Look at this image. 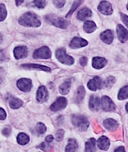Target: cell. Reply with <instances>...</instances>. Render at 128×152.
I'll use <instances>...</instances> for the list:
<instances>
[{
  "label": "cell",
  "mask_w": 128,
  "mask_h": 152,
  "mask_svg": "<svg viewBox=\"0 0 128 152\" xmlns=\"http://www.w3.org/2000/svg\"><path fill=\"white\" fill-rule=\"evenodd\" d=\"M18 22L21 25L27 27H38L41 24L37 15L32 12H28L23 14L19 18Z\"/></svg>",
  "instance_id": "obj_1"
},
{
  "label": "cell",
  "mask_w": 128,
  "mask_h": 152,
  "mask_svg": "<svg viewBox=\"0 0 128 152\" xmlns=\"http://www.w3.org/2000/svg\"><path fill=\"white\" fill-rule=\"evenodd\" d=\"M44 18L47 23L61 29L67 28L69 24V22L67 20L53 14H48Z\"/></svg>",
  "instance_id": "obj_2"
},
{
  "label": "cell",
  "mask_w": 128,
  "mask_h": 152,
  "mask_svg": "<svg viewBox=\"0 0 128 152\" xmlns=\"http://www.w3.org/2000/svg\"><path fill=\"white\" fill-rule=\"evenodd\" d=\"M73 125L81 132L86 131L90 125L89 121L85 116L79 114H73L71 118Z\"/></svg>",
  "instance_id": "obj_3"
},
{
  "label": "cell",
  "mask_w": 128,
  "mask_h": 152,
  "mask_svg": "<svg viewBox=\"0 0 128 152\" xmlns=\"http://www.w3.org/2000/svg\"><path fill=\"white\" fill-rule=\"evenodd\" d=\"M55 57L58 61L64 64L70 65L74 63L73 58L67 54L66 49L64 48H59L56 50Z\"/></svg>",
  "instance_id": "obj_4"
},
{
  "label": "cell",
  "mask_w": 128,
  "mask_h": 152,
  "mask_svg": "<svg viewBox=\"0 0 128 152\" xmlns=\"http://www.w3.org/2000/svg\"><path fill=\"white\" fill-rule=\"evenodd\" d=\"M51 55L49 48L47 46H43L35 50L33 57L34 59H47L51 58Z\"/></svg>",
  "instance_id": "obj_5"
},
{
  "label": "cell",
  "mask_w": 128,
  "mask_h": 152,
  "mask_svg": "<svg viewBox=\"0 0 128 152\" xmlns=\"http://www.w3.org/2000/svg\"><path fill=\"white\" fill-rule=\"evenodd\" d=\"M100 106L102 109L106 112L113 111L116 108V106L112 99L106 95L103 96L100 99Z\"/></svg>",
  "instance_id": "obj_6"
},
{
  "label": "cell",
  "mask_w": 128,
  "mask_h": 152,
  "mask_svg": "<svg viewBox=\"0 0 128 152\" xmlns=\"http://www.w3.org/2000/svg\"><path fill=\"white\" fill-rule=\"evenodd\" d=\"M68 103L67 99L63 96H59L50 105V110L52 111L56 112L64 109Z\"/></svg>",
  "instance_id": "obj_7"
},
{
  "label": "cell",
  "mask_w": 128,
  "mask_h": 152,
  "mask_svg": "<svg viewBox=\"0 0 128 152\" xmlns=\"http://www.w3.org/2000/svg\"><path fill=\"white\" fill-rule=\"evenodd\" d=\"M97 9L101 13L105 15H110L113 12L111 4L107 1H101L98 4Z\"/></svg>",
  "instance_id": "obj_8"
},
{
  "label": "cell",
  "mask_w": 128,
  "mask_h": 152,
  "mask_svg": "<svg viewBox=\"0 0 128 152\" xmlns=\"http://www.w3.org/2000/svg\"><path fill=\"white\" fill-rule=\"evenodd\" d=\"M87 86L89 90L95 91L103 88V81L99 77L96 76L88 81Z\"/></svg>",
  "instance_id": "obj_9"
},
{
  "label": "cell",
  "mask_w": 128,
  "mask_h": 152,
  "mask_svg": "<svg viewBox=\"0 0 128 152\" xmlns=\"http://www.w3.org/2000/svg\"><path fill=\"white\" fill-rule=\"evenodd\" d=\"M16 85L21 91L24 92H27L31 89L32 86V81L30 79L21 78L17 80Z\"/></svg>",
  "instance_id": "obj_10"
},
{
  "label": "cell",
  "mask_w": 128,
  "mask_h": 152,
  "mask_svg": "<svg viewBox=\"0 0 128 152\" xmlns=\"http://www.w3.org/2000/svg\"><path fill=\"white\" fill-rule=\"evenodd\" d=\"M49 92L44 86H40L38 88L36 93V99L40 103H43L46 102L49 98Z\"/></svg>",
  "instance_id": "obj_11"
},
{
  "label": "cell",
  "mask_w": 128,
  "mask_h": 152,
  "mask_svg": "<svg viewBox=\"0 0 128 152\" xmlns=\"http://www.w3.org/2000/svg\"><path fill=\"white\" fill-rule=\"evenodd\" d=\"M88 106L92 112L98 111L100 107V99L98 96L93 95H91L89 98Z\"/></svg>",
  "instance_id": "obj_12"
},
{
  "label": "cell",
  "mask_w": 128,
  "mask_h": 152,
  "mask_svg": "<svg viewBox=\"0 0 128 152\" xmlns=\"http://www.w3.org/2000/svg\"><path fill=\"white\" fill-rule=\"evenodd\" d=\"M88 42L85 39L79 37H74L70 41L69 47L73 49H76L86 46Z\"/></svg>",
  "instance_id": "obj_13"
},
{
  "label": "cell",
  "mask_w": 128,
  "mask_h": 152,
  "mask_svg": "<svg viewBox=\"0 0 128 152\" xmlns=\"http://www.w3.org/2000/svg\"><path fill=\"white\" fill-rule=\"evenodd\" d=\"M117 37L119 41L122 43L127 42L128 38V31L123 25L118 24L116 27Z\"/></svg>",
  "instance_id": "obj_14"
},
{
  "label": "cell",
  "mask_w": 128,
  "mask_h": 152,
  "mask_svg": "<svg viewBox=\"0 0 128 152\" xmlns=\"http://www.w3.org/2000/svg\"><path fill=\"white\" fill-rule=\"evenodd\" d=\"M13 52L14 56L17 59L25 58L28 55L27 48L24 46L16 47L14 49Z\"/></svg>",
  "instance_id": "obj_15"
},
{
  "label": "cell",
  "mask_w": 128,
  "mask_h": 152,
  "mask_svg": "<svg viewBox=\"0 0 128 152\" xmlns=\"http://www.w3.org/2000/svg\"><path fill=\"white\" fill-rule=\"evenodd\" d=\"M100 37L101 39L104 43L107 44H110L112 43L114 39L113 32L110 29H107L100 34Z\"/></svg>",
  "instance_id": "obj_16"
},
{
  "label": "cell",
  "mask_w": 128,
  "mask_h": 152,
  "mask_svg": "<svg viewBox=\"0 0 128 152\" xmlns=\"http://www.w3.org/2000/svg\"><path fill=\"white\" fill-rule=\"evenodd\" d=\"M107 63V60L102 57H95L92 59V66L96 69H100L104 68Z\"/></svg>",
  "instance_id": "obj_17"
},
{
  "label": "cell",
  "mask_w": 128,
  "mask_h": 152,
  "mask_svg": "<svg viewBox=\"0 0 128 152\" xmlns=\"http://www.w3.org/2000/svg\"><path fill=\"white\" fill-rule=\"evenodd\" d=\"M97 144L100 149L107 151L109 149L110 145V140L107 137L102 135L97 140Z\"/></svg>",
  "instance_id": "obj_18"
},
{
  "label": "cell",
  "mask_w": 128,
  "mask_h": 152,
  "mask_svg": "<svg viewBox=\"0 0 128 152\" xmlns=\"http://www.w3.org/2000/svg\"><path fill=\"white\" fill-rule=\"evenodd\" d=\"M103 125L107 129L110 131H113L118 128L119 124L115 119L110 118L104 121Z\"/></svg>",
  "instance_id": "obj_19"
},
{
  "label": "cell",
  "mask_w": 128,
  "mask_h": 152,
  "mask_svg": "<svg viewBox=\"0 0 128 152\" xmlns=\"http://www.w3.org/2000/svg\"><path fill=\"white\" fill-rule=\"evenodd\" d=\"M86 94V91L84 87L81 85L77 88L75 95L74 101L77 104L82 102L84 99Z\"/></svg>",
  "instance_id": "obj_20"
},
{
  "label": "cell",
  "mask_w": 128,
  "mask_h": 152,
  "mask_svg": "<svg viewBox=\"0 0 128 152\" xmlns=\"http://www.w3.org/2000/svg\"><path fill=\"white\" fill-rule=\"evenodd\" d=\"M92 15V12L90 9L84 7L80 10L78 12L77 17L81 21H84Z\"/></svg>",
  "instance_id": "obj_21"
},
{
  "label": "cell",
  "mask_w": 128,
  "mask_h": 152,
  "mask_svg": "<svg viewBox=\"0 0 128 152\" xmlns=\"http://www.w3.org/2000/svg\"><path fill=\"white\" fill-rule=\"evenodd\" d=\"M21 66L23 68L27 69H38L48 72L51 70L50 68L47 66L35 64H24Z\"/></svg>",
  "instance_id": "obj_22"
},
{
  "label": "cell",
  "mask_w": 128,
  "mask_h": 152,
  "mask_svg": "<svg viewBox=\"0 0 128 152\" xmlns=\"http://www.w3.org/2000/svg\"><path fill=\"white\" fill-rule=\"evenodd\" d=\"M96 139L93 137L89 139L85 143V151L95 152L96 150Z\"/></svg>",
  "instance_id": "obj_23"
},
{
  "label": "cell",
  "mask_w": 128,
  "mask_h": 152,
  "mask_svg": "<svg viewBox=\"0 0 128 152\" xmlns=\"http://www.w3.org/2000/svg\"><path fill=\"white\" fill-rule=\"evenodd\" d=\"M71 82L68 80L62 83L59 87L60 93L63 95L67 94L69 92L71 86Z\"/></svg>",
  "instance_id": "obj_24"
},
{
  "label": "cell",
  "mask_w": 128,
  "mask_h": 152,
  "mask_svg": "<svg viewBox=\"0 0 128 152\" xmlns=\"http://www.w3.org/2000/svg\"><path fill=\"white\" fill-rule=\"evenodd\" d=\"M83 28L86 32L90 33L93 32L96 29L97 26L94 21L88 20L84 23Z\"/></svg>",
  "instance_id": "obj_25"
},
{
  "label": "cell",
  "mask_w": 128,
  "mask_h": 152,
  "mask_svg": "<svg viewBox=\"0 0 128 152\" xmlns=\"http://www.w3.org/2000/svg\"><path fill=\"white\" fill-rule=\"evenodd\" d=\"M68 143L65 148V151L74 152L78 148V144L76 140L73 138H69L68 140Z\"/></svg>",
  "instance_id": "obj_26"
},
{
  "label": "cell",
  "mask_w": 128,
  "mask_h": 152,
  "mask_svg": "<svg viewBox=\"0 0 128 152\" xmlns=\"http://www.w3.org/2000/svg\"><path fill=\"white\" fill-rule=\"evenodd\" d=\"M23 102L21 99L17 97H12L10 99V107L13 109H17L21 107L23 105Z\"/></svg>",
  "instance_id": "obj_27"
},
{
  "label": "cell",
  "mask_w": 128,
  "mask_h": 152,
  "mask_svg": "<svg viewBox=\"0 0 128 152\" xmlns=\"http://www.w3.org/2000/svg\"><path fill=\"white\" fill-rule=\"evenodd\" d=\"M84 1L74 0L69 11L66 15L65 18H68L70 17L77 8L84 2Z\"/></svg>",
  "instance_id": "obj_28"
},
{
  "label": "cell",
  "mask_w": 128,
  "mask_h": 152,
  "mask_svg": "<svg viewBox=\"0 0 128 152\" xmlns=\"http://www.w3.org/2000/svg\"><path fill=\"white\" fill-rule=\"evenodd\" d=\"M18 143L21 145H25L27 144L30 141L29 137L24 133H20L17 137Z\"/></svg>",
  "instance_id": "obj_29"
},
{
  "label": "cell",
  "mask_w": 128,
  "mask_h": 152,
  "mask_svg": "<svg viewBox=\"0 0 128 152\" xmlns=\"http://www.w3.org/2000/svg\"><path fill=\"white\" fill-rule=\"evenodd\" d=\"M116 82L115 77L112 75L108 77L103 82V88H111Z\"/></svg>",
  "instance_id": "obj_30"
},
{
  "label": "cell",
  "mask_w": 128,
  "mask_h": 152,
  "mask_svg": "<svg viewBox=\"0 0 128 152\" xmlns=\"http://www.w3.org/2000/svg\"><path fill=\"white\" fill-rule=\"evenodd\" d=\"M128 86L126 85L122 87L119 91L118 94L117 98L120 100L126 99L128 97Z\"/></svg>",
  "instance_id": "obj_31"
},
{
  "label": "cell",
  "mask_w": 128,
  "mask_h": 152,
  "mask_svg": "<svg viewBox=\"0 0 128 152\" xmlns=\"http://www.w3.org/2000/svg\"><path fill=\"white\" fill-rule=\"evenodd\" d=\"M36 129L37 132L39 134H44L47 130L45 125L41 122H38L37 124Z\"/></svg>",
  "instance_id": "obj_32"
},
{
  "label": "cell",
  "mask_w": 128,
  "mask_h": 152,
  "mask_svg": "<svg viewBox=\"0 0 128 152\" xmlns=\"http://www.w3.org/2000/svg\"><path fill=\"white\" fill-rule=\"evenodd\" d=\"M7 12L5 5L0 4V21H3L6 18Z\"/></svg>",
  "instance_id": "obj_33"
},
{
  "label": "cell",
  "mask_w": 128,
  "mask_h": 152,
  "mask_svg": "<svg viewBox=\"0 0 128 152\" xmlns=\"http://www.w3.org/2000/svg\"><path fill=\"white\" fill-rule=\"evenodd\" d=\"M64 130L62 129L58 130L55 134V140L59 142L62 140L64 137Z\"/></svg>",
  "instance_id": "obj_34"
},
{
  "label": "cell",
  "mask_w": 128,
  "mask_h": 152,
  "mask_svg": "<svg viewBox=\"0 0 128 152\" xmlns=\"http://www.w3.org/2000/svg\"><path fill=\"white\" fill-rule=\"evenodd\" d=\"M34 5L39 9H43L46 4V0H34L33 1Z\"/></svg>",
  "instance_id": "obj_35"
},
{
  "label": "cell",
  "mask_w": 128,
  "mask_h": 152,
  "mask_svg": "<svg viewBox=\"0 0 128 152\" xmlns=\"http://www.w3.org/2000/svg\"><path fill=\"white\" fill-rule=\"evenodd\" d=\"M51 147L50 145L47 142H43L37 146V148L44 151H49Z\"/></svg>",
  "instance_id": "obj_36"
},
{
  "label": "cell",
  "mask_w": 128,
  "mask_h": 152,
  "mask_svg": "<svg viewBox=\"0 0 128 152\" xmlns=\"http://www.w3.org/2000/svg\"><path fill=\"white\" fill-rule=\"evenodd\" d=\"M65 2V0H52L53 4L58 8L62 7L64 6Z\"/></svg>",
  "instance_id": "obj_37"
},
{
  "label": "cell",
  "mask_w": 128,
  "mask_h": 152,
  "mask_svg": "<svg viewBox=\"0 0 128 152\" xmlns=\"http://www.w3.org/2000/svg\"><path fill=\"white\" fill-rule=\"evenodd\" d=\"M120 15L121 19L124 25L128 27V16L121 12H120Z\"/></svg>",
  "instance_id": "obj_38"
},
{
  "label": "cell",
  "mask_w": 128,
  "mask_h": 152,
  "mask_svg": "<svg viewBox=\"0 0 128 152\" xmlns=\"http://www.w3.org/2000/svg\"><path fill=\"white\" fill-rule=\"evenodd\" d=\"M6 75V72L4 69L0 67V83H2L4 80Z\"/></svg>",
  "instance_id": "obj_39"
},
{
  "label": "cell",
  "mask_w": 128,
  "mask_h": 152,
  "mask_svg": "<svg viewBox=\"0 0 128 152\" xmlns=\"http://www.w3.org/2000/svg\"><path fill=\"white\" fill-rule=\"evenodd\" d=\"M87 58L85 56L81 57L79 59L80 64L82 66H85L87 64Z\"/></svg>",
  "instance_id": "obj_40"
},
{
  "label": "cell",
  "mask_w": 128,
  "mask_h": 152,
  "mask_svg": "<svg viewBox=\"0 0 128 152\" xmlns=\"http://www.w3.org/2000/svg\"><path fill=\"white\" fill-rule=\"evenodd\" d=\"M7 115L5 110L0 107V120H4L6 117Z\"/></svg>",
  "instance_id": "obj_41"
},
{
  "label": "cell",
  "mask_w": 128,
  "mask_h": 152,
  "mask_svg": "<svg viewBox=\"0 0 128 152\" xmlns=\"http://www.w3.org/2000/svg\"><path fill=\"white\" fill-rule=\"evenodd\" d=\"M11 128L9 127H6L3 130L2 134L4 135L8 136L9 135L11 132Z\"/></svg>",
  "instance_id": "obj_42"
},
{
  "label": "cell",
  "mask_w": 128,
  "mask_h": 152,
  "mask_svg": "<svg viewBox=\"0 0 128 152\" xmlns=\"http://www.w3.org/2000/svg\"><path fill=\"white\" fill-rule=\"evenodd\" d=\"M7 59L5 51L3 50H0V61H4Z\"/></svg>",
  "instance_id": "obj_43"
},
{
  "label": "cell",
  "mask_w": 128,
  "mask_h": 152,
  "mask_svg": "<svg viewBox=\"0 0 128 152\" xmlns=\"http://www.w3.org/2000/svg\"><path fill=\"white\" fill-rule=\"evenodd\" d=\"M54 140L53 136L51 134L47 135L45 138V140L46 142H52Z\"/></svg>",
  "instance_id": "obj_44"
},
{
  "label": "cell",
  "mask_w": 128,
  "mask_h": 152,
  "mask_svg": "<svg viewBox=\"0 0 128 152\" xmlns=\"http://www.w3.org/2000/svg\"><path fill=\"white\" fill-rule=\"evenodd\" d=\"M115 152H125V149L124 146H120L114 150Z\"/></svg>",
  "instance_id": "obj_45"
},
{
  "label": "cell",
  "mask_w": 128,
  "mask_h": 152,
  "mask_svg": "<svg viewBox=\"0 0 128 152\" xmlns=\"http://www.w3.org/2000/svg\"><path fill=\"white\" fill-rule=\"evenodd\" d=\"M24 0H15V4L16 6H20L24 2Z\"/></svg>",
  "instance_id": "obj_46"
},
{
  "label": "cell",
  "mask_w": 128,
  "mask_h": 152,
  "mask_svg": "<svg viewBox=\"0 0 128 152\" xmlns=\"http://www.w3.org/2000/svg\"><path fill=\"white\" fill-rule=\"evenodd\" d=\"M128 102H127L125 105V109L126 110V111L127 112H128Z\"/></svg>",
  "instance_id": "obj_47"
},
{
  "label": "cell",
  "mask_w": 128,
  "mask_h": 152,
  "mask_svg": "<svg viewBox=\"0 0 128 152\" xmlns=\"http://www.w3.org/2000/svg\"><path fill=\"white\" fill-rule=\"evenodd\" d=\"M2 36L0 33V44L2 40Z\"/></svg>",
  "instance_id": "obj_48"
}]
</instances>
